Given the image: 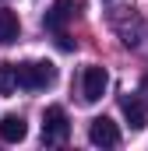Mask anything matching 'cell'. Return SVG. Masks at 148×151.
<instances>
[{
    "mask_svg": "<svg viewBox=\"0 0 148 151\" xmlns=\"http://www.w3.org/2000/svg\"><path fill=\"white\" fill-rule=\"evenodd\" d=\"M110 25L116 28V35L123 39V46H131V49H138L141 46V39H145V21H141V14L134 11V7H116L110 11Z\"/></svg>",
    "mask_w": 148,
    "mask_h": 151,
    "instance_id": "cell-1",
    "label": "cell"
},
{
    "mask_svg": "<svg viewBox=\"0 0 148 151\" xmlns=\"http://www.w3.org/2000/svg\"><path fill=\"white\" fill-rule=\"evenodd\" d=\"M53 81H57L53 63H18V88L39 91V88H49Z\"/></svg>",
    "mask_w": 148,
    "mask_h": 151,
    "instance_id": "cell-2",
    "label": "cell"
},
{
    "mask_svg": "<svg viewBox=\"0 0 148 151\" xmlns=\"http://www.w3.org/2000/svg\"><path fill=\"white\" fill-rule=\"evenodd\" d=\"M71 134V123H67V113L60 106H49L46 116H42V141L46 144H64Z\"/></svg>",
    "mask_w": 148,
    "mask_h": 151,
    "instance_id": "cell-3",
    "label": "cell"
},
{
    "mask_svg": "<svg viewBox=\"0 0 148 151\" xmlns=\"http://www.w3.org/2000/svg\"><path fill=\"white\" fill-rule=\"evenodd\" d=\"M88 141L95 148H116L120 144V130H116V123H113L110 116H95L88 123Z\"/></svg>",
    "mask_w": 148,
    "mask_h": 151,
    "instance_id": "cell-4",
    "label": "cell"
},
{
    "mask_svg": "<svg viewBox=\"0 0 148 151\" xmlns=\"http://www.w3.org/2000/svg\"><path fill=\"white\" fill-rule=\"evenodd\" d=\"M110 88V74L106 67H85V77H81V95L85 102H99Z\"/></svg>",
    "mask_w": 148,
    "mask_h": 151,
    "instance_id": "cell-5",
    "label": "cell"
},
{
    "mask_svg": "<svg viewBox=\"0 0 148 151\" xmlns=\"http://www.w3.org/2000/svg\"><path fill=\"white\" fill-rule=\"evenodd\" d=\"M120 109H123V116H127V123L134 127V130H145V123H148V106L138 99V95H123L120 99Z\"/></svg>",
    "mask_w": 148,
    "mask_h": 151,
    "instance_id": "cell-6",
    "label": "cell"
},
{
    "mask_svg": "<svg viewBox=\"0 0 148 151\" xmlns=\"http://www.w3.org/2000/svg\"><path fill=\"white\" fill-rule=\"evenodd\" d=\"M25 134H28V123H25L21 116H4V119H0V141L18 144V141H25Z\"/></svg>",
    "mask_w": 148,
    "mask_h": 151,
    "instance_id": "cell-7",
    "label": "cell"
},
{
    "mask_svg": "<svg viewBox=\"0 0 148 151\" xmlns=\"http://www.w3.org/2000/svg\"><path fill=\"white\" fill-rule=\"evenodd\" d=\"M71 14H74V0H57L49 7V14H46V28L49 32H64V25H67Z\"/></svg>",
    "mask_w": 148,
    "mask_h": 151,
    "instance_id": "cell-8",
    "label": "cell"
},
{
    "mask_svg": "<svg viewBox=\"0 0 148 151\" xmlns=\"http://www.w3.org/2000/svg\"><path fill=\"white\" fill-rule=\"evenodd\" d=\"M18 32H21L18 14H14V11H0V42H4V46L18 42Z\"/></svg>",
    "mask_w": 148,
    "mask_h": 151,
    "instance_id": "cell-9",
    "label": "cell"
},
{
    "mask_svg": "<svg viewBox=\"0 0 148 151\" xmlns=\"http://www.w3.org/2000/svg\"><path fill=\"white\" fill-rule=\"evenodd\" d=\"M14 88H18V67L0 63V95H11Z\"/></svg>",
    "mask_w": 148,
    "mask_h": 151,
    "instance_id": "cell-10",
    "label": "cell"
},
{
    "mask_svg": "<svg viewBox=\"0 0 148 151\" xmlns=\"http://www.w3.org/2000/svg\"><path fill=\"white\" fill-rule=\"evenodd\" d=\"M138 99H141V102H145V106H148V77H145V81H141V88H138Z\"/></svg>",
    "mask_w": 148,
    "mask_h": 151,
    "instance_id": "cell-11",
    "label": "cell"
}]
</instances>
